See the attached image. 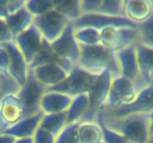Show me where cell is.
Returning a JSON list of instances; mask_svg holds the SVG:
<instances>
[{"label":"cell","instance_id":"1","mask_svg":"<svg viewBox=\"0 0 153 143\" xmlns=\"http://www.w3.org/2000/svg\"><path fill=\"white\" fill-rule=\"evenodd\" d=\"M95 121L122 134L130 143H146L150 136L147 113H131L121 117H110L100 112Z\"/></svg>","mask_w":153,"mask_h":143},{"label":"cell","instance_id":"2","mask_svg":"<svg viewBox=\"0 0 153 143\" xmlns=\"http://www.w3.org/2000/svg\"><path fill=\"white\" fill-rule=\"evenodd\" d=\"M77 64L95 74H100L105 71H110L113 76L120 74L115 52L101 44L80 45V57Z\"/></svg>","mask_w":153,"mask_h":143},{"label":"cell","instance_id":"3","mask_svg":"<svg viewBox=\"0 0 153 143\" xmlns=\"http://www.w3.org/2000/svg\"><path fill=\"white\" fill-rule=\"evenodd\" d=\"M98 75L76 64L72 67L67 77L62 83L47 90L59 91L68 94L72 97L88 93L92 88Z\"/></svg>","mask_w":153,"mask_h":143},{"label":"cell","instance_id":"4","mask_svg":"<svg viewBox=\"0 0 153 143\" xmlns=\"http://www.w3.org/2000/svg\"><path fill=\"white\" fill-rule=\"evenodd\" d=\"M100 44L116 52L139 41L138 27L107 25L100 29Z\"/></svg>","mask_w":153,"mask_h":143},{"label":"cell","instance_id":"5","mask_svg":"<svg viewBox=\"0 0 153 143\" xmlns=\"http://www.w3.org/2000/svg\"><path fill=\"white\" fill-rule=\"evenodd\" d=\"M153 112V83H148L140 89L135 98L130 104L116 108L104 107L100 111L104 116L121 117L131 113H147Z\"/></svg>","mask_w":153,"mask_h":143},{"label":"cell","instance_id":"6","mask_svg":"<svg viewBox=\"0 0 153 143\" xmlns=\"http://www.w3.org/2000/svg\"><path fill=\"white\" fill-rule=\"evenodd\" d=\"M138 90L137 84L130 79L120 74L113 76L104 107L116 108L130 104L135 98Z\"/></svg>","mask_w":153,"mask_h":143},{"label":"cell","instance_id":"7","mask_svg":"<svg viewBox=\"0 0 153 143\" xmlns=\"http://www.w3.org/2000/svg\"><path fill=\"white\" fill-rule=\"evenodd\" d=\"M112 77L113 75L110 71H105L99 74L92 88L88 92L90 101L89 108L81 122L94 121L97 114L104 108Z\"/></svg>","mask_w":153,"mask_h":143},{"label":"cell","instance_id":"8","mask_svg":"<svg viewBox=\"0 0 153 143\" xmlns=\"http://www.w3.org/2000/svg\"><path fill=\"white\" fill-rule=\"evenodd\" d=\"M51 49L61 60L76 65L80 57V45L74 35L73 22H70L62 34L50 43Z\"/></svg>","mask_w":153,"mask_h":143},{"label":"cell","instance_id":"9","mask_svg":"<svg viewBox=\"0 0 153 143\" xmlns=\"http://www.w3.org/2000/svg\"><path fill=\"white\" fill-rule=\"evenodd\" d=\"M70 22L62 13L53 7L43 14L34 16L33 23L38 28L43 38L51 43L56 40Z\"/></svg>","mask_w":153,"mask_h":143},{"label":"cell","instance_id":"10","mask_svg":"<svg viewBox=\"0 0 153 143\" xmlns=\"http://www.w3.org/2000/svg\"><path fill=\"white\" fill-rule=\"evenodd\" d=\"M136 43L116 51L115 55L120 75L134 81L140 89L148 83L143 80L140 74L136 52Z\"/></svg>","mask_w":153,"mask_h":143},{"label":"cell","instance_id":"11","mask_svg":"<svg viewBox=\"0 0 153 143\" xmlns=\"http://www.w3.org/2000/svg\"><path fill=\"white\" fill-rule=\"evenodd\" d=\"M13 41L29 66L43 48L45 39L38 28L32 23L22 32L14 37Z\"/></svg>","mask_w":153,"mask_h":143},{"label":"cell","instance_id":"12","mask_svg":"<svg viewBox=\"0 0 153 143\" xmlns=\"http://www.w3.org/2000/svg\"><path fill=\"white\" fill-rule=\"evenodd\" d=\"M46 91V88L34 78L29 69L28 79L25 84L21 86L20 90L17 93L18 98L23 107L25 116H30L40 111V98Z\"/></svg>","mask_w":153,"mask_h":143},{"label":"cell","instance_id":"13","mask_svg":"<svg viewBox=\"0 0 153 143\" xmlns=\"http://www.w3.org/2000/svg\"><path fill=\"white\" fill-rule=\"evenodd\" d=\"M29 69L34 78L46 90L62 83L70 72L62 65L55 62L44 63Z\"/></svg>","mask_w":153,"mask_h":143},{"label":"cell","instance_id":"14","mask_svg":"<svg viewBox=\"0 0 153 143\" xmlns=\"http://www.w3.org/2000/svg\"><path fill=\"white\" fill-rule=\"evenodd\" d=\"M3 45L7 49L10 57L8 74L22 86L28 79L29 72L28 63L13 40Z\"/></svg>","mask_w":153,"mask_h":143},{"label":"cell","instance_id":"15","mask_svg":"<svg viewBox=\"0 0 153 143\" xmlns=\"http://www.w3.org/2000/svg\"><path fill=\"white\" fill-rule=\"evenodd\" d=\"M73 25L74 28L92 26L99 30L107 25H115L117 27L137 26L124 16H111L98 13L82 14L73 22Z\"/></svg>","mask_w":153,"mask_h":143},{"label":"cell","instance_id":"16","mask_svg":"<svg viewBox=\"0 0 153 143\" xmlns=\"http://www.w3.org/2000/svg\"><path fill=\"white\" fill-rule=\"evenodd\" d=\"M124 15L137 26L147 22L153 15V1L125 0Z\"/></svg>","mask_w":153,"mask_h":143},{"label":"cell","instance_id":"17","mask_svg":"<svg viewBox=\"0 0 153 143\" xmlns=\"http://www.w3.org/2000/svg\"><path fill=\"white\" fill-rule=\"evenodd\" d=\"M73 97L64 92L46 90L40 101V110L43 114L65 113L70 106Z\"/></svg>","mask_w":153,"mask_h":143},{"label":"cell","instance_id":"18","mask_svg":"<svg viewBox=\"0 0 153 143\" xmlns=\"http://www.w3.org/2000/svg\"><path fill=\"white\" fill-rule=\"evenodd\" d=\"M43 113L39 111L34 114L25 116L13 125H10L3 133L8 134L15 138L33 137L40 125Z\"/></svg>","mask_w":153,"mask_h":143},{"label":"cell","instance_id":"19","mask_svg":"<svg viewBox=\"0 0 153 143\" xmlns=\"http://www.w3.org/2000/svg\"><path fill=\"white\" fill-rule=\"evenodd\" d=\"M0 111L9 125H13L25 117V112L17 95L8 94L0 99Z\"/></svg>","mask_w":153,"mask_h":143},{"label":"cell","instance_id":"20","mask_svg":"<svg viewBox=\"0 0 153 143\" xmlns=\"http://www.w3.org/2000/svg\"><path fill=\"white\" fill-rule=\"evenodd\" d=\"M136 52L142 77L147 83H153V46L138 41Z\"/></svg>","mask_w":153,"mask_h":143},{"label":"cell","instance_id":"21","mask_svg":"<svg viewBox=\"0 0 153 143\" xmlns=\"http://www.w3.org/2000/svg\"><path fill=\"white\" fill-rule=\"evenodd\" d=\"M33 20L34 16L28 11L25 4L16 12L9 15L5 19L6 23L13 38L31 25Z\"/></svg>","mask_w":153,"mask_h":143},{"label":"cell","instance_id":"22","mask_svg":"<svg viewBox=\"0 0 153 143\" xmlns=\"http://www.w3.org/2000/svg\"><path fill=\"white\" fill-rule=\"evenodd\" d=\"M78 133L79 143H100L103 141L102 128L95 120L80 122Z\"/></svg>","mask_w":153,"mask_h":143},{"label":"cell","instance_id":"23","mask_svg":"<svg viewBox=\"0 0 153 143\" xmlns=\"http://www.w3.org/2000/svg\"><path fill=\"white\" fill-rule=\"evenodd\" d=\"M90 101L88 93L73 96L68 109L66 111L67 123L81 122L89 108Z\"/></svg>","mask_w":153,"mask_h":143},{"label":"cell","instance_id":"24","mask_svg":"<svg viewBox=\"0 0 153 143\" xmlns=\"http://www.w3.org/2000/svg\"><path fill=\"white\" fill-rule=\"evenodd\" d=\"M67 124L66 112L61 113L43 114L40 120L39 128L51 133L56 136Z\"/></svg>","mask_w":153,"mask_h":143},{"label":"cell","instance_id":"25","mask_svg":"<svg viewBox=\"0 0 153 143\" xmlns=\"http://www.w3.org/2000/svg\"><path fill=\"white\" fill-rule=\"evenodd\" d=\"M54 8L71 22L82 16L81 0H54Z\"/></svg>","mask_w":153,"mask_h":143},{"label":"cell","instance_id":"26","mask_svg":"<svg viewBox=\"0 0 153 143\" xmlns=\"http://www.w3.org/2000/svg\"><path fill=\"white\" fill-rule=\"evenodd\" d=\"M74 35L79 45L96 46L100 44V30L92 26L74 28Z\"/></svg>","mask_w":153,"mask_h":143},{"label":"cell","instance_id":"27","mask_svg":"<svg viewBox=\"0 0 153 143\" xmlns=\"http://www.w3.org/2000/svg\"><path fill=\"white\" fill-rule=\"evenodd\" d=\"M79 123L80 122L67 124L55 137V143H79Z\"/></svg>","mask_w":153,"mask_h":143},{"label":"cell","instance_id":"28","mask_svg":"<svg viewBox=\"0 0 153 143\" xmlns=\"http://www.w3.org/2000/svg\"><path fill=\"white\" fill-rule=\"evenodd\" d=\"M98 13L111 16H124V1L123 0H102Z\"/></svg>","mask_w":153,"mask_h":143},{"label":"cell","instance_id":"29","mask_svg":"<svg viewBox=\"0 0 153 143\" xmlns=\"http://www.w3.org/2000/svg\"><path fill=\"white\" fill-rule=\"evenodd\" d=\"M21 86L8 74H0V97L8 94L17 95Z\"/></svg>","mask_w":153,"mask_h":143},{"label":"cell","instance_id":"30","mask_svg":"<svg viewBox=\"0 0 153 143\" xmlns=\"http://www.w3.org/2000/svg\"><path fill=\"white\" fill-rule=\"evenodd\" d=\"M25 5L34 17L53 8L54 0H26Z\"/></svg>","mask_w":153,"mask_h":143},{"label":"cell","instance_id":"31","mask_svg":"<svg viewBox=\"0 0 153 143\" xmlns=\"http://www.w3.org/2000/svg\"><path fill=\"white\" fill-rule=\"evenodd\" d=\"M139 42L153 46V15L146 22L139 25Z\"/></svg>","mask_w":153,"mask_h":143},{"label":"cell","instance_id":"32","mask_svg":"<svg viewBox=\"0 0 153 143\" xmlns=\"http://www.w3.org/2000/svg\"><path fill=\"white\" fill-rule=\"evenodd\" d=\"M102 128L103 141L105 143H130L124 136L120 133L108 128L100 122H97Z\"/></svg>","mask_w":153,"mask_h":143},{"label":"cell","instance_id":"33","mask_svg":"<svg viewBox=\"0 0 153 143\" xmlns=\"http://www.w3.org/2000/svg\"><path fill=\"white\" fill-rule=\"evenodd\" d=\"M55 136L38 128L33 136V143H55Z\"/></svg>","mask_w":153,"mask_h":143},{"label":"cell","instance_id":"34","mask_svg":"<svg viewBox=\"0 0 153 143\" xmlns=\"http://www.w3.org/2000/svg\"><path fill=\"white\" fill-rule=\"evenodd\" d=\"M102 0H81L82 15L98 12Z\"/></svg>","mask_w":153,"mask_h":143},{"label":"cell","instance_id":"35","mask_svg":"<svg viewBox=\"0 0 153 143\" xmlns=\"http://www.w3.org/2000/svg\"><path fill=\"white\" fill-rule=\"evenodd\" d=\"M10 57L7 49L4 45H0V74L8 73Z\"/></svg>","mask_w":153,"mask_h":143},{"label":"cell","instance_id":"36","mask_svg":"<svg viewBox=\"0 0 153 143\" xmlns=\"http://www.w3.org/2000/svg\"><path fill=\"white\" fill-rule=\"evenodd\" d=\"M13 40V37L6 23L5 19H0V45Z\"/></svg>","mask_w":153,"mask_h":143},{"label":"cell","instance_id":"37","mask_svg":"<svg viewBox=\"0 0 153 143\" xmlns=\"http://www.w3.org/2000/svg\"><path fill=\"white\" fill-rule=\"evenodd\" d=\"M9 16L7 1L0 0V19H5Z\"/></svg>","mask_w":153,"mask_h":143},{"label":"cell","instance_id":"38","mask_svg":"<svg viewBox=\"0 0 153 143\" xmlns=\"http://www.w3.org/2000/svg\"><path fill=\"white\" fill-rule=\"evenodd\" d=\"M15 137L6 133H0V143H14Z\"/></svg>","mask_w":153,"mask_h":143},{"label":"cell","instance_id":"39","mask_svg":"<svg viewBox=\"0 0 153 143\" xmlns=\"http://www.w3.org/2000/svg\"><path fill=\"white\" fill-rule=\"evenodd\" d=\"M9 127H10V125L5 122L4 118L2 117L1 111H0V133H3Z\"/></svg>","mask_w":153,"mask_h":143},{"label":"cell","instance_id":"40","mask_svg":"<svg viewBox=\"0 0 153 143\" xmlns=\"http://www.w3.org/2000/svg\"><path fill=\"white\" fill-rule=\"evenodd\" d=\"M14 143H33V137L27 138H16Z\"/></svg>","mask_w":153,"mask_h":143},{"label":"cell","instance_id":"41","mask_svg":"<svg viewBox=\"0 0 153 143\" xmlns=\"http://www.w3.org/2000/svg\"><path fill=\"white\" fill-rule=\"evenodd\" d=\"M146 143H153V134L150 135V136H149V139H148L147 142Z\"/></svg>","mask_w":153,"mask_h":143},{"label":"cell","instance_id":"42","mask_svg":"<svg viewBox=\"0 0 153 143\" xmlns=\"http://www.w3.org/2000/svg\"><path fill=\"white\" fill-rule=\"evenodd\" d=\"M100 143H105V142L104 141H102V142H100Z\"/></svg>","mask_w":153,"mask_h":143},{"label":"cell","instance_id":"43","mask_svg":"<svg viewBox=\"0 0 153 143\" xmlns=\"http://www.w3.org/2000/svg\"><path fill=\"white\" fill-rule=\"evenodd\" d=\"M0 98H1V97H0Z\"/></svg>","mask_w":153,"mask_h":143}]
</instances>
